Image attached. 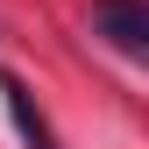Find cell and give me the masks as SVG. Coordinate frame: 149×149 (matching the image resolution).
<instances>
[{"instance_id": "1", "label": "cell", "mask_w": 149, "mask_h": 149, "mask_svg": "<svg viewBox=\"0 0 149 149\" xmlns=\"http://www.w3.org/2000/svg\"><path fill=\"white\" fill-rule=\"evenodd\" d=\"M92 36H107L121 57H142V43H149V7H142V0H100V7H92Z\"/></svg>"}, {"instance_id": "2", "label": "cell", "mask_w": 149, "mask_h": 149, "mask_svg": "<svg viewBox=\"0 0 149 149\" xmlns=\"http://www.w3.org/2000/svg\"><path fill=\"white\" fill-rule=\"evenodd\" d=\"M0 92H7V114H14V128H22V142H29V149H57V142H50V121L29 107V85L14 78V71H0Z\"/></svg>"}]
</instances>
